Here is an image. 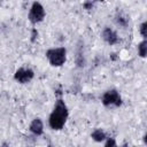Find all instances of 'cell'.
I'll return each mask as SVG.
<instances>
[{
	"label": "cell",
	"mask_w": 147,
	"mask_h": 147,
	"mask_svg": "<svg viewBox=\"0 0 147 147\" xmlns=\"http://www.w3.org/2000/svg\"><path fill=\"white\" fill-rule=\"evenodd\" d=\"M68 117H69V110L65 102L62 99H57L48 117V125L54 131L62 130L67 123Z\"/></svg>",
	"instance_id": "obj_1"
},
{
	"label": "cell",
	"mask_w": 147,
	"mask_h": 147,
	"mask_svg": "<svg viewBox=\"0 0 147 147\" xmlns=\"http://www.w3.org/2000/svg\"><path fill=\"white\" fill-rule=\"evenodd\" d=\"M45 55L52 67H62L67 60V49L64 47L49 48Z\"/></svg>",
	"instance_id": "obj_2"
},
{
	"label": "cell",
	"mask_w": 147,
	"mask_h": 147,
	"mask_svg": "<svg viewBox=\"0 0 147 147\" xmlns=\"http://www.w3.org/2000/svg\"><path fill=\"white\" fill-rule=\"evenodd\" d=\"M45 16H46V13H45L44 6L38 1L32 2L31 7H30V10H29V15H28V18H29L30 23L38 24V23L44 21Z\"/></svg>",
	"instance_id": "obj_3"
},
{
	"label": "cell",
	"mask_w": 147,
	"mask_h": 147,
	"mask_svg": "<svg viewBox=\"0 0 147 147\" xmlns=\"http://www.w3.org/2000/svg\"><path fill=\"white\" fill-rule=\"evenodd\" d=\"M101 102L105 107H119L122 105V96L117 90L111 88L103 93Z\"/></svg>",
	"instance_id": "obj_4"
},
{
	"label": "cell",
	"mask_w": 147,
	"mask_h": 147,
	"mask_svg": "<svg viewBox=\"0 0 147 147\" xmlns=\"http://www.w3.org/2000/svg\"><path fill=\"white\" fill-rule=\"evenodd\" d=\"M34 77V72L30 68H18L14 74V79L20 84H26Z\"/></svg>",
	"instance_id": "obj_5"
},
{
	"label": "cell",
	"mask_w": 147,
	"mask_h": 147,
	"mask_svg": "<svg viewBox=\"0 0 147 147\" xmlns=\"http://www.w3.org/2000/svg\"><path fill=\"white\" fill-rule=\"evenodd\" d=\"M101 37L108 45H115L118 42V36L116 31H114L111 28L106 26L101 32Z\"/></svg>",
	"instance_id": "obj_6"
},
{
	"label": "cell",
	"mask_w": 147,
	"mask_h": 147,
	"mask_svg": "<svg viewBox=\"0 0 147 147\" xmlns=\"http://www.w3.org/2000/svg\"><path fill=\"white\" fill-rule=\"evenodd\" d=\"M30 132L34 136H41L44 133V123L40 118H34L30 123Z\"/></svg>",
	"instance_id": "obj_7"
},
{
	"label": "cell",
	"mask_w": 147,
	"mask_h": 147,
	"mask_svg": "<svg viewBox=\"0 0 147 147\" xmlns=\"http://www.w3.org/2000/svg\"><path fill=\"white\" fill-rule=\"evenodd\" d=\"M91 138L92 140H94L95 142H101L103 140H106L107 136H106V132L101 129H95L92 133H91Z\"/></svg>",
	"instance_id": "obj_8"
},
{
	"label": "cell",
	"mask_w": 147,
	"mask_h": 147,
	"mask_svg": "<svg viewBox=\"0 0 147 147\" xmlns=\"http://www.w3.org/2000/svg\"><path fill=\"white\" fill-rule=\"evenodd\" d=\"M115 22L117 25H119L122 28H126L129 25V18L123 14H117L115 17Z\"/></svg>",
	"instance_id": "obj_9"
},
{
	"label": "cell",
	"mask_w": 147,
	"mask_h": 147,
	"mask_svg": "<svg viewBox=\"0 0 147 147\" xmlns=\"http://www.w3.org/2000/svg\"><path fill=\"white\" fill-rule=\"evenodd\" d=\"M138 54L142 59L146 57V55H147V41L145 39L138 44Z\"/></svg>",
	"instance_id": "obj_10"
},
{
	"label": "cell",
	"mask_w": 147,
	"mask_h": 147,
	"mask_svg": "<svg viewBox=\"0 0 147 147\" xmlns=\"http://www.w3.org/2000/svg\"><path fill=\"white\" fill-rule=\"evenodd\" d=\"M139 31H140V34L141 37L146 40V37H147V22H142L139 26Z\"/></svg>",
	"instance_id": "obj_11"
},
{
	"label": "cell",
	"mask_w": 147,
	"mask_h": 147,
	"mask_svg": "<svg viewBox=\"0 0 147 147\" xmlns=\"http://www.w3.org/2000/svg\"><path fill=\"white\" fill-rule=\"evenodd\" d=\"M103 147H118L117 146V142L115 140V138H106V142H105V146Z\"/></svg>",
	"instance_id": "obj_12"
},
{
	"label": "cell",
	"mask_w": 147,
	"mask_h": 147,
	"mask_svg": "<svg viewBox=\"0 0 147 147\" xmlns=\"http://www.w3.org/2000/svg\"><path fill=\"white\" fill-rule=\"evenodd\" d=\"M93 6H94V2H92V1H85L84 3H83V7H84V9H92L93 8Z\"/></svg>",
	"instance_id": "obj_13"
},
{
	"label": "cell",
	"mask_w": 147,
	"mask_h": 147,
	"mask_svg": "<svg viewBox=\"0 0 147 147\" xmlns=\"http://www.w3.org/2000/svg\"><path fill=\"white\" fill-rule=\"evenodd\" d=\"M37 38H38V31H37V29H33L32 30V33H31V41L34 42Z\"/></svg>",
	"instance_id": "obj_14"
},
{
	"label": "cell",
	"mask_w": 147,
	"mask_h": 147,
	"mask_svg": "<svg viewBox=\"0 0 147 147\" xmlns=\"http://www.w3.org/2000/svg\"><path fill=\"white\" fill-rule=\"evenodd\" d=\"M0 147H9V145H8L7 142H2V144L0 145Z\"/></svg>",
	"instance_id": "obj_15"
},
{
	"label": "cell",
	"mask_w": 147,
	"mask_h": 147,
	"mask_svg": "<svg viewBox=\"0 0 147 147\" xmlns=\"http://www.w3.org/2000/svg\"><path fill=\"white\" fill-rule=\"evenodd\" d=\"M110 55H111V60H116V56H115L116 54H115V53H113V54H110Z\"/></svg>",
	"instance_id": "obj_16"
},
{
	"label": "cell",
	"mask_w": 147,
	"mask_h": 147,
	"mask_svg": "<svg viewBox=\"0 0 147 147\" xmlns=\"http://www.w3.org/2000/svg\"><path fill=\"white\" fill-rule=\"evenodd\" d=\"M123 147H129V146H127V145H124V146H123Z\"/></svg>",
	"instance_id": "obj_17"
},
{
	"label": "cell",
	"mask_w": 147,
	"mask_h": 147,
	"mask_svg": "<svg viewBox=\"0 0 147 147\" xmlns=\"http://www.w3.org/2000/svg\"><path fill=\"white\" fill-rule=\"evenodd\" d=\"M26 147H32V146H26Z\"/></svg>",
	"instance_id": "obj_18"
},
{
	"label": "cell",
	"mask_w": 147,
	"mask_h": 147,
	"mask_svg": "<svg viewBox=\"0 0 147 147\" xmlns=\"http://www.w3.org/2000/svg\"><path fill=\"white\" fill-rule=\"evenodd\" d=\"M47 147H53V146H47Z\"/></svg>",
	"instance_id": "obj_19"
}]
</instances>
